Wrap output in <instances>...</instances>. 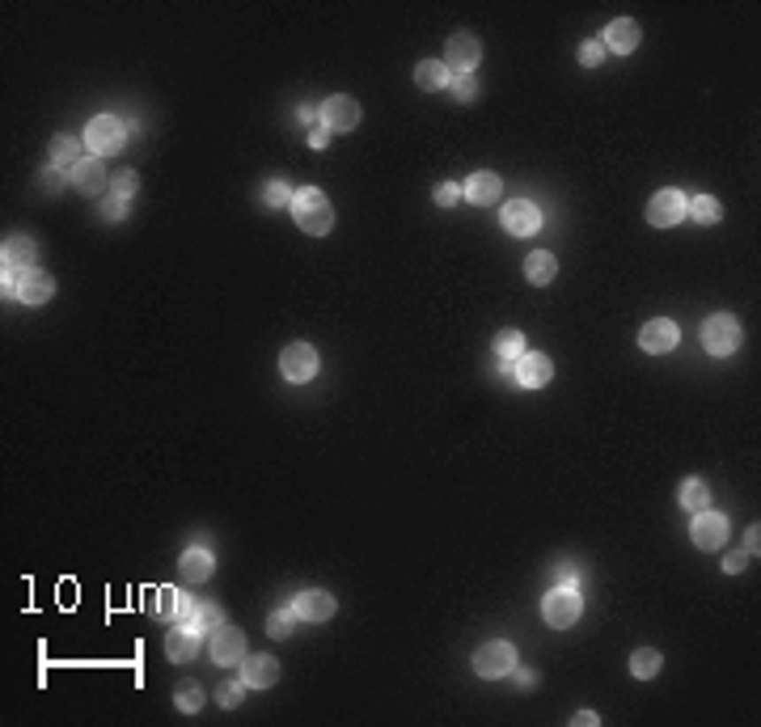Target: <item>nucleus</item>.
I'll list each match as a JSON object with an SVG mask.
<instances>
[{
  "instance_id": "22",
  "label": "nucleus",
  "mask_w": 761,
  "mask_h": 727,
  "mask_svg": "<svg viewBox=\"0 0 761 727\" xmlns=\"http://www.w3.org/2000/svg\"><path fill=\"white\" fill-rule=\"evenodd\" d=\"M195 651H199V634L178 622V626L165 634V655H170L173 664H187V660H195Z\"/></svg>"
},
{
  "instance_id": "45",
  "label": "nucleus",
  "mask_w": 761,
  "mask_h": 727,
  "mask_svg": "<svg viewBox=\"0 0 761 727\" xmlns=\"http://www.w3.org/2000/svg\"><path fill=\"white\" fill-rule=\"evenodd\" d=\"M326 140H330V127H313V132H309V144H313V149H326Z\"/></svg>"
},
{
  "instance_id": "27",
  "label": "nucleus",
  "mask_w": 761,
  "mask_h": 727,
  "mask_svg": "<svg viewBox=\"0 0 761 727\" xmlns=\"http://www.w3.org/2000/svg\"><path fill=\"white\" fill-rule=\"evenodd\" d=\"M76 161H85L76 135H56V140H51V165H56V170H76Z\"/></svg>"
},
{
  "instance_id": "29",
  "label": "nucleus",
  "mask_w": 761,
  "mask_h": 727,
  "mask_svg": "<svg viewBox=\"0 0 761 727\" xmlns=\"http://www.w3.org/2000/svg\"><path fill=\"white\" fill-rule=\"evenodd\" d=\"M677 495H681V508H685V512H706V503H711V491H706V482H703V478H685Z\"/></svg>"
},
{
  "instance_id": "42",
  "label": "nucleus",
  "mask_w": 761,
  "mask_h": 727,
  "mask_svg": "<svg viewBox=\"0 0 761 727\" xmlns=\"http://www.w3.org/2000/svg\"><path fill=\"white\" fill-rule=\"evenodd\" d=\"M744 567H749V555H744V550H732V555L723 558V571L727 575H741Z\"/></svg>"
},
{
  "instance_id": "13",
  "label": "nucleus",
  "mask_w": 761,
  "mask_h": 727,
  "mask_svg": "<svg viewBox=\"0 0 761 727\" xmlns=\"http://www.w3.org/2000/svg\"><path fill=\"white\" fill-rule=\"evenodd\" d=\"M677 339H681V330H677V322H668V318H656V322H647L643 330H639V347H643V351H651V356H665V351H673V347H677Z\"/></svg>"
},
{
  "instance_id": "7",
  "label": "nucleus",
  "mask_w": 761,
  "mask_h": 727,
  "mask_svg": "<svg viewBox=\"0 0 761 727\" xmlns=\"http://www.w3.org/2000/svg\"><path fill=\"white\" fill-rule=\"evenodd\" d=\"M685 211H689V199H685V191H660L651 195V203H647V220L656 225V229H673V225H681Z\"/></svg>"
},
{
  "instance_id": "25",
  "label": "nucleus",
  "mask_w": 761,
  "mask_h": 727,
  "mask_svg": "<svg viewBox=\"0 0 761 727\" xmlns=\"http://www.w3.org/2000/svg\"><path fill=\"white\" fill-rule=\"evenodd\" d=\"M415 80L419 89H427V94H440V89H449V68H444V59H423L415 68Z\"/></svg>"
},
{
  "instance_id": "39",
  "label": "nucleus",
  "mask_w": 761,
  "mask_h": 727,
  "mask_svg": "<svg viewBox=\"0 0 761 727\" xmlns=\"http://www.w3.org/2000/svg\"><path fill=\"white\" fill-rule=\"evenodd\" d=\"M38 182H42V191H47V195H59V191H64V170L47 165V170L38 173Z\"/></svg>"
},
{
  "instance_id": "23",
  "label": "nucleus",
  "mask_w": 761,
  "mask_h": 727,
  "mask_svg": "<svg viewBox=\"0 0 761 727\" xmlns=\"http://www.w3.org/2000/svg\"><path fill=\"white\" fill-rule=\"evenodd\" d=\"M0 258H4V267L30 271V263L38 258V246L30 241V237H9V241L0 246Z\"/></svg>"
},
{
  "instance_id": "44",
  "label": "nucleus",
  "mask_w": 761,
  "mask_h": 727,
  "mask_svg": "<svg viewBox=\"0 0 761 727\" xmlns=\"http://www.w3.org/2000/svg\"><path fill=\"white\" fill-rule=\"evenodd\" d=\"M757 550H761V537H757V524H753V529L744 533V555H753V558H757Z\"/></svg>"
},
{
  "instance_id": "15",
  "label": "nucleus",
  "mask_w": 761,
  "mask_h": 727,
  "mask_svg": "<svg viewBox=\"0 0 761 727\" xmlns=\"http://www.w3.org/2000/svg\"><path fill=\"white\" fill-rule=\"evenodd\" d=\"M499 195H503V182H499V173H491V170H478L474 178L461 187V199H470V203H478V208L499 203Z\"/></svg>"
},
{
  "instance_id": "14",
  "label": "nucleus",
  "mask_w": 761,
  "mask_h": 727,
  "mask_svg": "<svg viewBox=\"0 0 761 727\" xmlns=\"http://www.w3.org/2000/svg\"><path fill=\"white\" fill-rule=\"evenodd\" d=\"M550 377H554V364H550V356H542V351H525V356L516 360V381L525 385V389H542Z\"/></svg>"
},
{
  "instance_id": "4",
  "label": "nucleus",
  "mask_w": 761,
  "mask_h": 727,
  "mask_svg": "<svg viewBox=\"0 0 761 727\" xmlns=\"http://www.w3.org/2000/svg\"><path fill=\"white\" fill-rule=\"evenodd\" d=\"M123 140H127V127H123L114 115H97L94 123L85 127V144H89V153H97V157H114L123 149Z\"/></svg>"
},
{
  "instance_id": "16",
  "label": "nucleus",
  "mask_w": 761,
  "mask_h": 727,
  "mask_svg": "<svg viewBox=\"0 0 761 727\" xmlns=\"http://www.w3.org/2000/svg\"><path fill=\"white\" fill-rule=\"evenodd\" d=\"M51 292H56V279L47 275V271H21V284H18V301H26V305H47L51 301Z\"/></svg>"
},
{
  "instance_id": "11",
  "label": "nucleus",
  "mask_w": 761,
  "mask_h": 727,
  "mask_svg": "<svg viewBox=\"0 0 761 727\" xmlns=\"http://www.w3.org/2000/svg\"><path fill=\"white\" fill-rule=\"evenodd\" d=\"M211 660H216L220 669L242 664V660H246V631H233V626L211 631Z\"/></svg>"
},
{
  "instance_id": "9",
  "label": "nucleus",
  "mask_w": 761,
  "mask_h": 727,
  "mask_svg": "<svg viewBox=\"0 0 761 727\" xmlns=\"http://www.w3.org/2000/svg\"><path fill=\"white\" fill-rule=\"evenodd\" d=\"M499 220H503V229L512 233V237H529V233L542 229V211L533 208L529 199H512V203H503V208H499Z\"/></svg>"
},
{
  "instance_id": "26",
  "label": "nucleus",
  "mask_w": 761,
  "mask_h": 727,
  "mask_svg": "<svg viewBox=\"0 0 761 727\" xmlns=\"http://www.w3.org/2000/svg\"><path fill=\"white\" fill-rule=\"evenodd\" d=\"M211 567H216V562H211V550H204V546H195V550L182 555V575H187L190 584H204L211 575Z\"/></svg>"
},
{
  "instance_id": "41",
  "label": "nucleus",
  "mask_w": 761,
  "mask_h": 727,
  "mask_svg": "<svg viewBox=\"0 0 761 727\" xmlns=\"http://www.w3.org/2000/svg\"><path fill=\"white\" fill-rule=\"evenodd\" d=\"M266 203H271V208H284V203H292L288 182H271V187H266Z\"/></svg>"
},
{
  "instance_id": "46",
  "label": "nucleus",
  "mask_w": 761,
  "mask_h": 727,
  "mask_svg": "<svg viewBox=\"0 0 761 727\" xmlns=\"http://www.w3.org/2000/svg\"><path fill=\"white\" fill-rule=\"evenodd\" d=\"M575 723H580V727H596V715H592V710H580V715H575Z\"/></svg>"
},
{
  "instance_id": "17",
  "label": "nucleus",
  "mask_w": 761,
  "mask_h": 727,
  "mask_svg": "<svg viewBox=\"0 0 761 727\" xmlns=\"http://www.w3.org/2000/svg\"><path fill=\"white\" fill-rule=\"evenodd\" d=\"M242 664H246V669H242V681L254 685V689H271L280 681V660H275V655H246Z\"/></svg>"
},
{
  "instance_id": "6",
  "label": "nucleus",
  "mask_w": 761,
  "mask_h": 727,
  "mask_svg": "<svg viewBox=\"0 0 761 727\" xmlns=\"http://www.w3.org/2000/svg\"><path fill=\"white\" fill-rule=\"evenodd\" d=\"M280 372L292 385L313 381L318 377V351H313V343H288L284 356H280Z\"/></svg>"
},
{
  "instance_id": "35",
  "label": "nucleus",
  "mask_w": 761,
  "mask_h": 727,
  "mask_svg": "<svg viewBox=\"0 0 761 727\" xmlns=\"http://www.w3.org/2000/svg\"><path fill=\"white\" fill-rule=\"evenodd\" d=\"M111 191H114V199H132L135 191H140V178H135V170H119L111 178Z\"/></svg>"
},
{
  "instance_id": "32",
  "label": "nucleus",
  "mask_w": 761,
  "mask_h": 727,
  "mask_svg": "<svg viewBox=\"0 0 761 727\" xmlns=\"http://www.w3.org/2000/svg\"><path fill=\"white\" fill-rule=\"evenodd\" d=\"M689 216H694L698 225H715L723 216V208H719V199H711V195H694V199H689Z\"/></svg>"
},
{
  "instance_id": "20",
  "label": "nucleus",
  "mask_w": 761,
  "mask_h": 727,
  "mask_svg": "<svg viewBox=\"0 0 761 727\" xmlns=\"http://www.w3.org/2000/svg\"><path fill=\"white\" fill-rule=\"evenodd\" d=\"M601 47L605 51H618V56H630L634 47H639V26L630 18H618L605 26V39H601Z\"/></svg>"
},
{
  "instance_id": "10",
  "label": "nucleus",
  "mask_w": 761,
  "mask_h": 727,
  "mask_svg": "<svg viewBox=\"0 0 761 727\" xmlns=\"http://www.w3.org/2000/svg\"><path fill=\"white\" fill-rule=\"evenodd\" d=\"M322 123L330 127V132H351V127H360V102H356V97H347V94L326 97Z\"/></svg>"
},
{
  "instance_id": "1",
  "label": "nucleus",
  "mask_w": 761,
  "mask_h": 727,
  "mask_svg": "<svg viewBox=\"0 0 761 727\" xmlns=\"http://www.w3.org/2000/svg\"><path fill=\"white\" fill-rule=\"evenodd\" d=\"M292 216H296V225H301L304 233H313V237H326V233L334 229V208H330V199H326L318 187L292 195Z\"/></svg>"
},
{
  "instance_id": "37",
  "label": "nucleus",
  "mask_w": 761,
  "mask_h": 727,
  "mask_svg": "<svg viewBox=\"0 0 761 727\" xmlns=\"http://www.w3.org/2000/svg\"><path fill=\"white\" fill-rule=\"evenodd\" d=\"M601 59H605V47H601V39H584V42H580V64H584V68H596Z\"/></svg>"
},
{
  "instance_id": "36",
  "label": "nucleus",
  "mask_w": 761,
  "mask_h": 727,
  "mask_svg": "<svg viewBox=\"0 0 761 727\" xmlns=\"http://www.w3.org/2000/svg\"><path fill=\"white\" fill-rule=\"evenodd\" d=\"M449 89H453L457 102H474V97H478V80H474V73H465V77H453V80H449Z\"/></svg>"
},
{
  "instance_id": "43",
  "label": "nucleus",
  "mask_w": 761,
  "mask_h": 727,
  "mask_svg": "<svg viewBox=\"0 0 761 727\" xmlns=\"http://www.w3.org/2000/svg\"><path fill=\"white\" fill-rule=\"evenodd\" d=\"M102 211H106V220H123V211H127V199H106V203H102Z\"/></svg>"
},
{
  "instance_id": "38",
  "label": "nucleus",
  "mask_w": 761,
  "mask_h": 727,
  "mask_svg": "<svg viewBox=\"0 0 761 727\" xmlns=\"http://www.w3.org/2000/svg\"><path fill=\"white\" fill-rule=\"evenodd\" d=\"M242 693H246V681H225V685L216 689L220 707H237V702H242Z\"/></svg>"
},
{
  "instance_id": "33",
  "label": "nucleus",
  "mask_w": 761,
  "mask_h": 727,
  "mask_svg": "<svg viewBox=\"0 0 761 727\" xmlns=\"http://www.w3.org/2000/svg\"><path fill=\"white\" fill-rule=\"evenodd\" d=\"M204 702H208L204 685H195V681H182V685H178V710H182V715H195Z\"/></svg>"
},
{
  "instance_id": "40",
  "label": "nucleus",
  "mask_w": 761,
  "mask_h": 727,
  "mask_svg": "<svg viewBox=\"0 0 761 727\" xmlns=\"http://www.w3.org/2000/svg\"><path fill=\"white\" fill-rule=\"evenodd\" d=\"M432 199H436L440 208H453L457 199H461V187H457V182H440L436 191H432Z\"/></svg>"
},
{
  "instance_id": "31",
  "label": "nucleus",
  "mask_w": 761,
  "mask_h": 727,
  "mask_svg": "<svg viewBox=\"0 0 761 727\" xmlns=\"http://www.w3.org/2000/svg\"><path fill=\"white\" fill-rule=\"evenodd\" d=\"M495 356L499 360H520L525 356V334L520 330H499L495 334Z\"/></svg>"
},
{
  "instance_id": "3",
  "label": "nucleus",
  "mask_w": 761,
  "mask_h": 727,
  "mask_svg": "<svg viewBox=\"0 0 761 727\" xmlns=\"http://www.w3.org/2000/svg\"><path fill=\"white\" fill-rule=\"evenodd\" d=\"M512 669H516V647L512 643H503V639H491V643H482V647L474 651V672L478 677H487V681L508 677Z\"/></svg>"
},
{
  "instance_id": "21",
  "label": "nucleus",
  "mask_w": 761,
  "mask_h": 727,
  "mask_svg": "<svg viewBox=\"0 0 761 727\" xmlns=\"http://www.w3.org/2000/svg\"><path fill=\"white\" fill-rule=\"evenodd\" d=\"M73 173V187L81 195H102L106 187H111V178H106V170H102V161H76Z\"/></svg>"
},
{
  "instance_id": "2",
  "label": "nucleus",
  "mask_w": 761,
  "mask_h": 727,
  "mask_svg": "<svg viewBox=\"0 0 761 727\" xmlns=\"http://www.w3.org/2000/svg\"><path fill=\"white\" fill-rule=\"evenodd\" d=\"M703 347L711 356H732L741 347V322L732 313H711L703 322Z\"/></svg>"
},
{
  "instance_id": "5",
  "label": "nucleus",
  "mask_w": 761,
  "mask_h": 727,
  "mask_svg": "<svg viewBox=\"0 0 761 727\" xmlns=\"http://www.w3.org/2000/svg\"><path fill=\"white\" fill-rule=\"evenodd\" d=\"M580 613H584V601H580L575 588H558V593H550L546 601H542V617L550 622L554 631L575 626V622H580Z\"/></svg>"
},
{
  "instance_id": "18",
  "label": "nucleus",
  "mask_w": 761,
  "mask_h": 727,
  "mask_svg": "<svg viewBox=\"0 0 761 727\" xmlns=\"http://www.w3.org/2000/svg\"><path fill=\"white\" fill-rule=\"evenodd\" d=\"M182 626H190L195 634H211L225 626V609L216 601H190V613L182 617Z\"/></svg>"
},
{
  "instance_id": "24",
  "label": "nucleus",
  "mask_w": 761,
  "mask_h": 727,
  "mask_svg": "<svg viewBox=\"0 0 761 727\" xmlns=\"http://www.w3.org/2000/svg\"><path fill=\"white\" fill-rule=\"evenodd\" d=\"M558 275V263H554V254L550 249H533L529 258H525V279L537 287H546Z\"/></svg>"
},
{
  "instance_id": "8",
  "label": "nucleus",
  "mask_w": 761,
  "mask_h": 727,
  "mask_svg": "<svg viewBox=\"0 0 761 727\" xmlns=\"http://www.w3.org/2000/svg\"><path fill=\"white\" fill-rule=\"evenodd\" d=\"M478 59H482V42H478L474 34H453L449 47H444V68H449V77H465V73H474Z\"/></svg>"
},
{
  "instance_id": "28",
  "label": "nucleus",
  "mask_w": 761,
  "mask_h": 727,
  "mask_svg": "<svg viewBox=\"0 0 761 727\" xmlns=\"http://www.w3.org/2000/svg\"><path fill=\"white\" fill-rule=\"evenodd\" d=\"M157 613H161L165 622H173V617L182 622V617L190 613V596L173 593V588H161V593H157Z\"/></svg>"
},
{
  "instance_id": "19",
  "label": "nucleus",
  "mask_w": 761,
  "mask_h": 727,
  "mask_svg": "<svg viewBox=\"0 0 761 727\" xmlns=\"http://www.w3.org/2000/svg\"><path fill=\"white\" fill-rule=\"evenodd\" d=\"M296 617H304V622H326V617H334V596L330 593H322V588H309V593H301L296 596Z\"/></svg>"
},
{
  "instance_id": "30",
  "label": "nucleus",
  "mask_w": 761,
  "mask_h": 727,
  "mask_svg": "<svg viewBox=\"0 0 761 727\" xmlns=\"http://www.w3.org/2000/svg\"><path fill=\"white\" fill-rule=\"evenodd\" d=\"M660 664H665V660H660V651L656 647H639L630 655V672H634L639 681H651V677L660 672Z\"/></svg>"
},
{
  "instance_id": "12",
  "label": "nucleus",
  "mask_w": 761,
  "mask_h": 727,
  "mask_svg": "<svg viewBox=\"0 0 761 727\" xmlns=\"http://www.w3.org/2000/svg\"><path fill=\"white\" fill-rule=\"evenodd\" d=\"M689 533H694V546H698V550H719L723 541H727V520L706 508V512H694V529H689Z\"/></svg>"
},
{
  "instance_id": "34",
  "label": "nucleus",
  "mask_w": 761,
  "mask_h": 727,
  "mask_svg": "<svg viewBox=\"0 0 761 727\" xmlns=\"http://www.w3.org/2000/svg\"><path fill=\"white\" fill-rule=\"evenodd\" d=\"M292 622H296V609H275L266 617V634H271V639H288V634H292Z\"/></svg>"
}]
</instances>
